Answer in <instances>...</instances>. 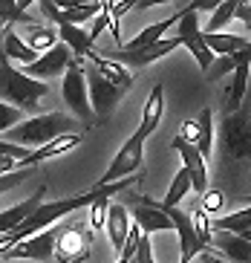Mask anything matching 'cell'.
Wrapping results in <instances>:
<instances>
[{"label": "cell", "mask_w": 251, "mask_h": 263, "mask_svg": "<svg viewBox=\"0 0 251 263\" xmlns=\"http://www.w3.org/2000/svg\"><path fill=\"white\" fill-rule=\"evenodd\" d=\"M46 96H49L46 81L26 76L21 67H15L9 58L0 55V101H9L17 110L29 113V110H38V104Z\"/></svg>", "instance_id": "obj_1"}, {"label": "cell", "mask_w": 251, "mask_h": 263, "mask_svg": "<svg viewBox=\"0 0 251 263\" xmlns=\"http://www.w3.org/2000/svg\"><path fill=\"white\" fill-rule=\"evenodd\" d=\"M69 130H75V122L69 116H64L61 110H52V113H38V116H29L23 122H17L12 130H6V142H15L21 147L35 151V147L46 145L49 139L61 136V133H69Z\"/></svg>", "instance_id": "obj_2"}, {"label": "cell", "mask_w": 251, "mask_h": 263, "mask_svg": "<svg viewBox=\"0 0 251 263\" xmlns=\"http://www.w3.org/2000/svg\"><path fill=\"white\" fill-rule=\"evenodd\" d=\"M145 142H147V133L139 127V130L119 147V154L113 156L110 168L104 171V177H101L95 185H110V182H119V179L136 177L139 171H142V159H145Z\"/></svg>", "instance_id": "obj_3"}, {"label": "cell", "mask_w": 251, "mask_h": 263, "mask_svg": "<svg viewBox=\"0 0 251 263\" xmlns=\"http://www.w3.org/2000/svg\"><path fill=\"white\" fill-rule=\"evenodd\" d=\"M61 99L69 110H72V116L78 122L90 124L92 122V107H90V93H87V76H84V67L72 58L61 78Z\"/></svg>", "instance_id": "obj_4"}, {"label": "cell", "mask_w": 251, "mask_h": 263, "mask_svg": "<svg viewBox=\"0 0 251 263\" xmlns=\"http://www.w3.org/2000/svg\"><path fill=\"white\" fill-rule=\"evenodd\" d=\"M92 249V229L87 223H69L58 229L55 237V257L58 263H84Z\"/></svg>", "instance_id": "obj_5"}, {"label": "cell", "mask_w": 251, "mask_h": 263, "mask_svg": "<svg viewBox=\"0 0 251 263\" xmlns=\"http://www.w3.org/2000/svg\"><path fill=\"white\" fill-rule=\"evenodd\" d=\"M173 38H179V44H182V47L194 55V61L199 64V70H202V72H205L208 67L214 64V58H217V55H214L211 49H208V44L202 41L199 12H194V9H188V6L179 12V24H176V35H173Z\"/></svg>", "instance_id": "obj_6"}, {"label": "cell", "mask_w": 251, "mask_h": 263, "mask_svg": "<svg viewBox=\"0 0 251 263\" xmlns=\"http://www.w3.org/2000/svg\"><path fill=\"white\" fill-rule=\"evenodd\" d=\"M222 151L231 159H251V116L245 110L228 113L222 122Z\"/></svg>", "instance_id": "obj_7"}, {"label": "cell", "mask_w": 251, "mask_h": 263, "mask_svg": "<svg viewBox=\"0 0 251 263\" xmlns=\"http://www.w3.org/2000/svg\"><path fill=\"white\" fill-rule=\"evenodd\" d=\"M84 76H87V93H90L92 116L107 119L115 110V104H119V99H122L124 90L119 84H113V81H107V78L101 76V72H95L92 67H87Z\"/></svg>", "instance_id": "obj_8"}, {"label": "cell", "mask_w": 251, "mask_h": 263, "mask_svg": "<svg viewBox=\"0 0 251 263\" xmlns=\"http://www.w3.org/2000/svg\"><path fill=\"white\" fill-rule=\"evenodd\" d=\"M55 237H58V226L44 229V232L15 243V246L3 255V260H38V263L52 260L55 257Z\"/></svg>", "instance_id": "obj_9"}, {"label": "cell", "mask_w": 251, "mask_h": 263, "mask_svg": "<svg viewBox=\"0 0 251 263\" xmlns=\"http://www.w3.org/2000/svg\"><path fill=\"white\" fill-rule=\"evenodd\" d=\"M69 61H72V52H69V47H64L61 41H58L52 49L41 52L35 61L26 64V67H21V70L26 72V76L38 78V81H49V78H58L61 72H67Z\"/></svg>", "instance_id": "obj_10"}, {"label": "cell", "mask_w": 251, "mask_h": 263, "mask_svg": "<svg viewBox=\"0 0 251 263\" xmlns=\"http://www.w3.org/2000/svg\"><path fill=\"white\" fill-rule=\"evenodd\" d=\"M170 151H176L182 156V168L188 171V177H190V191L205 194L208 191V162H205V156L199 154V147L185 142L182 136H176L170 142Z\"/></svg>", "instance_id": "obj_11"}, {"label": "cell", "mask_w": 251, "mask_h": 263, "mask_svg": "<svg viewBox=\"0 0 251 263\" xmlns=\"http://www.w3.org/2000/svg\"><path fill=\"white\" fill-rule=\"evenodd\" d=\"M165 211H167V217H170V223H173L176 234H179V263H190L194 257L202 255V249H208V246L199 240V234L194 232V223H190L188 214H182L176 205H170V209L165 205Z\"/></svg>", "instance_id": "obj_12"}, {"label": "cell", "mask_w": 251, "mask_h": 263, "mask_svg": "<svg viewBox=\"0 0 251 263\" xmlns=\"http://www.w3.org/2000/svg\"><path fill=\"white\" fill-rule=\"evenodd\" d=\"M179 38H162L159 44H153V47H145V49H133V52H124V49H115V52H107L110 58L115 61H122L124 67H147V64L159 61L165 55H170L173 49H179Z\"/></svg>", "instance_id": "obj_13"}, {"label": "cell", "mask_w": 251, "mask_h": 263, "mask_svg": "<svg viewBox=\"0 0 251 263\" xmlns=\"http://www.w3.org/2000/svg\"><path fill=\"white\" fill-rule=\"evenodd\" d=\"M133 223H136L145 234L170 232V229H173L165 205H162V202H150V200H136V205H133Z\"/></svg>", "instance_id": "obj_14"}, {"label": "cell", "mask_w": 251, "mask_h": 263, "mask_svg": "<svg viewBox=\"0 0 251 263\" xmlns=\"http://www.w3.org/2000/svg\"><path fill=\"white\" fill-rule=\"evenodd\" d=\"M81 133L69 130V133H61V136H55V139H49L46 145L35 147V151H29V156L21 162V168H35L38 162H46V159H55V156H64L69 154V151H75L78 145H81Z\"/></svg>", "instance_id": "obj_15"}, {"label": "cell", "mask_w": 251, "mask_h": 263, "mask_svg": "<svg viewBox=\"0 0 251 263\" xmlns=\"http://www.w3.org/2000/svg\"><path fill=\"white\" fill-rule=\"evenodd\" d=\"M87 61L92 64V70L101 72V76L107 78V81H113V84H119L122 90H130L133 87V76H130V70L124 67L122 61H115V58H110V55H101V52H87Z\"/></svg>", "instance_id": "obj_16"}, {"label": "cell", "mask_w": 251, "mask_h": 263, "mask_svg": "<svg viewBox=\"0 0 251 263\" xmlns=\"http://www.w3.org/2000/svg\"><path fill=\"white\" fill-rule=\"evenodd\" d=\"M179 24V12L176 15H167L165 21H156V24H150V26H145V29L139 32L133 41H127L124 44V52H133V49H145V47H153V44H159L162 38L167 35V29H173V26Z\"/></svg>", "instance_id": "obj_17"}, {"label": "cell", "mask_w": 251, "mask_h": 263, "mask_svg": "<svg viewBox=\"0 0 251 263\" xmlns=\"http://www.w3.org/2000/svg\"><path fill=\"white\" fill-rule=\"evenodd\" d=\"M44 194H46V185H38V191L32 194V197H26L23 202H15L12 209H3V211H0V237H3L9 229H15L23 217L29 214V211L38 209L41 202H44Z\"/></svg>", "instance_id": "obj_18"}, {"label": "cell", "mask_w": 251, "mask_h": 263, "mask_svg": "<svg viewBox=\"0 0 251 263\" xmlns=\"http://www.w3.org/2000/svg\"><path fill=\"white\" fill-rule=\"evenodd\" d=\"M130 214L122 202H110L107 209V220H104V229H107V237L113 243V249H122L124 240H127V232H130Z\"/></svg>", "instance_id": "obj_19"}, {"label": "cell", "mask_w": 251, "mask_h": 263, "mask_svg": "<svg viewBox=\"0 0 251 263\" xmlns=\"http://www.w3.org/2000/svg\"><path fill=\"white\" fill-rule=\"evenodd\" d=\"M211 246H217L222 255L234 263H251V243L240 234L231 232H217V240H211Z\"/></svg>", "instance_id": "obj_20"}, {"label": "cell", "mask_w": 251, "mask_h": 263, "mask_svg": "<svg viewBox=\"0 0 251 263\" xmlns=\"http://www.w3.org/2000/svg\"><path fill=\"white\" fill-rule=\"evenodd\" d=\"M162 116H165V84H156L150 90V96H147L145 107H142V124H139V127L150 136V133L159 127Z\"/></svg>", "instance_id": "obj_21"}, {"label": "cell", "mask_w": 251, "mask_h": 263, "mask_svg": "<svg viewBox=\"0 0 251 263\" xmlns=\"http://www.w3.org/2000/svg\"><path fill=\"white\" fill-rule=\"evenodd\" d=\"M58 41H61L64 47H69V52L81 55V58H87V52H92V49H95V44H92V38H90V32H84V26L61 24V26H58Z\"/></svg>", "instance_id": "obj_22"}, {"label": "cell", "mask_w": 251, "mask_h": 263, "mask_svg": "<svg viewBox=\"0 0 251 263\" xmlns=\"http://www.w3.org/2000/svg\"><path fill=\"white\" fill-rule=\"evenodd\" d=\"M0 55H3V58H9V61L21 64V67H26V64H32L35 58H38V52H35V49H32L29 44L17 35V32H6V35H3Z\"/></svg>", "instance_id": "obj_23"}, {"label": "cell", "mask_w": 251, "mask_h": 263, "mask_svg": "<svg viewBox=\"0 0 251 263\" xmlns=\"http://www.w3.org/2000/svg\"><path fill=\"white\" fill-rule=\"evenodd\" d=\"M202 41L208 44V49L214 55H237L248 44L243 35H231V32H202Z\"/></svg>", "instance_id": "obj_24"}, {"label": "cell", "mask_w": 251, "mask_h": 263, "mask_svg": "<svg viewBox=\"0 0 251 263\" xmlns=\"http://www.w3.org/2000/svg\"><path fill=\"white\" fill-rule=\"evenodd\" d=\"M248 72H251V64H237L234 67V81L228 87V101H225V113H237L240 104L245 101V90H248Z\"/></svg>", "instance_id": "obj_25"}, {"label": "cell", "mask_w": 251, "mask_h": 263, "mask_svg": "<svg viewBox=\"0 0 251 263\" xmlns=\"http://www.w3.org/2000/svg\"><path fill=\"white\" fill-rule=\"evenodd\" d=\"M194 145L199 147V154L211 156L214 151V110L211 107H202L199 110V116H197V142Z\"/></svg>", "instance_id": "obj_26"}, {"label": "cell", "mask_w": 251, "mask_h": 263, "mask_svg": "<svg viewBox=\"0 0 251 263\" xmlns=\"http://www.w3.org/2000/svg\"><path fill=\"white\" fill-rule=\"evenodd\" d=\"M214 226V232H231V234H243L251 229V205L240 211H231V214H220V220Z\"/></svg>", "instance_id": "obj_27"}, {"label": "cell", "mask_w": 251, "mask_h": 263, "mask_svg": "<svg viewBox=\"0 0 251 263\" xmlns=\"http://www.w3.org/2000/svg\"><path fill=\"white\" fill-rule=\"evenodd\" d=\"M234 15H237V0H222L217 9H211V17H208L202 32H225V26L234 21Z\"/></svg>", "instance_id": "obj_28"}, {"label": "cell", "mask_w": 251, "mask_h": 263, "mask_svg": "<svg viewBox=\"0 0 251 263\" xmlns=\"http://www.w3.org/2000/svg\"><path fill=\"white\" fill-rule=\"evenodd\" d=\"M188 194H190V177H188V171L185 168H179L176 171V177L170 179V188H167L162 205H167V209H170V205H179Z\"/></svg>", "instance_id": "obj_29"}, {"label": "cell", "mask_w": 251, "mask_h": 263, "mask_svg": "<svg viewBox=\"0 0 251 263\" xmlns=\"http://www.w3.org/2000/svg\"><path fill=\"white\" fill-rule=\"evenodd\" d=\"M101 12V3L99 0H92V3H84V6H75V9H61V24H72V26H81L87 21ZM58 24V26H61Z\"/></svg>", "instance_id": "obj_30"}, {"label": "cell", "mask_w": 251, "mask_h": 263, "mask_svg": "<svg viewBox=\"0 0 251 263\" xmlns=\"http://www.w3.org/2000/svg\"><path fill=\"white\" fill-rule=\"evenodd\" d=\"M26 44H29L35 52H46V49H52L55 44H58V35H55L52 29H46V26H35L32 24V29H29V38H23Z\"/></svg>", "instance_id": "obj_31"}, {"label": "cell", "mask_w": 251, "mask_h": 263, "mask_svg": "<svg viewBox=\"0 0 251 263\" xmlns=\"http://www.w3.org/2000/svg\"><path fill=\"white\" fill-rule=\"evenodd\" d=\"M32 24L29 12H21L17 9V0H0V24Z\"/></svg>", "instance_id": "obj_32"}, {"label": "cell", "mask_w": 251, "mask_h": 263, "mask_svg": "<svg viewBox=\"0 0 251 263\" xmlns=\"http://www.w3.org/2000/svg\"><path fill=\"white\" fill-rule=\"evenodd\" d=\"M26 119V113L23 110H17L15 104H9V101H0V133L12 130L17 122H23Z\"/></svg>", "instance_id": "obj_33"}, {"label": "cell", "mask_w": 251, "mask_h": 263, "mask_svg": "<svg viewBox=\"0 0 251 263\" xmlns=\"http://www.w3.org/2000/svg\"><path fill=\"white\" fill-rule=\"evenodd\" d=\"M190 217V223H194V232L199 234V240H202V243H205L208 249H211V240H214V226L208 223V214L202 209L199 211H194V214H188Z\"/></svg>", "instance_id": "obj_34"}, {"label": "cell", "mask_w": 251, "mask_h": 263, "mask_svg": "<svg viewBox=\"0 0 251 263\" xmlns=\"http://www.w3.org/2000/svg\"><path fill=\"white\" fill-rule=\"evenodd\" d=\"M237 61H234V55H220V58H214V64L205 70L208 81H220L222 76H228V72H234Z\"/></svg>", "instance_id": "obj_35"}, {"label": "cell", "mask_w": 251, "mask_h": 263, "mask_svg": "<svg viewBox=\"0 0 251 263\" xmlns=\"http://www.w3.org/2000/svg\"><path fill=\"white\" fill-rule=\"evenodd\" d=\"M110 202V197H99L95 202H90V220H87V226H90L92 232L95 229H104V220H107V205Z\"/></svg>", "instance_id": "obj_36"}, {"label": "cell", "mask_w": 251, "mask_h": 263, "mask_svg": "<svg viewBox=\"0 0 251 263\" xmlns=\"http://www.w3.org/2000/svg\"><path fill=\"white\" fill-rule=\"evenodd\" d=\"M199 209L205 211V214H222V209H225V194L217 191V188H208L205 194H202V205Z\"/></svg>", "instance_id": "obj_37"}, {"label": "cell", "mask_w": 251, "mask_h": 263, "mask_svg": "<svg viewBox=\"0 0 251 263\" xmlns=\"http://www.w3.org/2000/svg\"><path fill=\"white\" fill-rule=\"evenodd\" d=\"M29 177H32V168H17V171H12V174H3V177H0V194L17 188L23 179H29Z\"/></svg>", "instance_id": "obj_38"}, {"label": "cell", "mask_w": 251, "mask_h": 263, "mask_svg": "<svg viewBox=\"0 0 251 263\" xmlns=\"http://www.w3.org/2000/svg\"><path fill=\"white\" fill-rule=\"evenodd\" d=\"M0 156H15L17 162H23V159L29 156V147H21V145H15V142L0 139Z\"/></svg>", "instance_id": "obj_39"}, {"label": "cell", "mask_w": 251, "mask_h": 263, "mask_svg": "<svg viewBox=\"0 0 251 263\" xmlns=\"http://www.w3.org/2000/svg\"><path fill=\"white\" fill-rule=\"evenodd\" d=\"M234 21L245 26V32H251V0H237V15Z\"/></svg>", "instance_id": "obj_40"}, {"label": "cell", "mask_w": 251, "mask_h": 263, "mask_svg": "<svg viewBox=\"0 0 251 263\" xmlns=\"http://www.w3.org/2000/svg\"><path fill=\"white\" fill-rule=\"evenodd\" d=\"M41 6H44V15H46V17H49V21H52V24H55V26L61 24V9L55 6L52 0H41Z\"/></svg>", "instance_id": "obj_41"}, {"label": "cell", "mask_w": 251, "mask_h": 263, "mask_svg": "<svg viewBox=\"0 0 251 263\" xmlns=\"http://www.w3.org/2000/svg\"><path fill=\"white\" fill-rule=\"evenodd\" d=\"M21 168V162H17L15 156H0V177L3 174H12V171Z\"/></svg>", "instance_id": "obj_42"}, {"label": "cell", "mask_w": 251, "mask_h": 263, "mask_svg": "<svg viewBox=\"0 0 251 263\" xmlns=\"http://www.w3.org/2000/svg\"><path fill=\"white\" fill-rule=\"evenodd\" d=\"M58 9H75V6H84V3H92V0H52Z\"/></svg>", "instance_id": "obj_43"}, {"label": "cell", "mask_w": 251, "mask_h": 263, "mask_svg": "<svg viewBox=\"0 0 251 263\" xmlns=\"http://www.w3.org/2000/svg\"><path fill=\"white\" fill-rule=\"evenodd\" d=\"M234 61H237V64H251V41L245 44L243 52H237V55H234Z\"/></svg>", "instance_id": "obj_44"}, {"label": "cell", "mask_w": 251, "mask_h": 263, "mask_svg": "<svg viewBox=\"0 0 251 263\" xmlns=\"http://www.w3.org/2000/svg\"><path fill=\"white\" fill-rule=\"evenodd\" d=\"M162 3H176V0H139L136 9L142 12V9H150V6H162Z\"/></svg>", "instance_id": "obj_45"}, {"label": "cell", "mask_w": 251, "mask_h": 263, "mask_svg": "<svg viewBox=\"0 0 251 263\" xmlns=\"http://www.w3.org/2000/svg\"><path fill=\"white\" fill-rule=\"evenodd\" d=\"M35 3H38V0H17V9H21V12H29V6H35Z\"/></svg>", "instance_id": "obj_46"}, {"label": "cell", "mask_w": 251, "mask_h": 263, "mask_svg": "<svg viewBox=\"0 0 251 263\" xmlns=\"http://www.w3.org/2000/svg\"><path fill=\"white\" fill-rule=\"evenodd\" d=\"M199 260H202V263H220L217 257H211V255H208V252H202V255H199Z\"/></svg>", "instance_id": "obj_47"}, {"label": "cell", "mask_w": 251, "mask_h": 263, "mask_svg": "<svg viewBox=\"0 0 251 263\" xmlns=\"http://www.w3.org/2000/svg\"><path fill=\"white\" fill-rule=\"evenodd\" d=\"M240 237H245V240H248V243H251V229H248V232H243V234H240Z\"/></svg>", "instance_id": "obj_48"}, {"label": "cell", "mask_w": 251, "mask_h": 263, "mask_svg": "<svg viewBox=\"0 0 251 263\" xmlns=\"http://www.w3.org/2000/svg\"><path fill=\"white\" fill-rule=\"evenodd\" d=\"M0 44H3V24H0Z\"/></svg>", "instance_id": "obj_49"}, {"label": "cell", "mask_w": 251, "mask_h": 263, "mask_svg": "<svg viewBox=\"0 0 251 263\" xmlns=\"http://www.w3.org/2000/svg\"><path fill=\"white\" fill-rule=\"evenodd\" d=\"M190 263H202V260H199V257H194V260H190Z\"/></svg>", "instance_id": "obj_50"}, {"label": "cell", "mask_w": 251, "mask_h": 263, "mask_svg": "<svg viewBox=\"0 0 251 263\" xmlns=\"http://www.w3.org/2000/svg\"><path fill=\"white\" fill-rule=\"evenodd\" d=\"M245 202H248V205H251V197H245Z\"/></svg>", "instance_id": "obj_51"}]
</instances>
